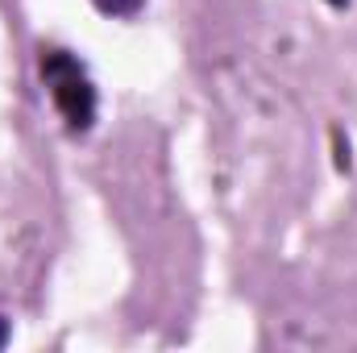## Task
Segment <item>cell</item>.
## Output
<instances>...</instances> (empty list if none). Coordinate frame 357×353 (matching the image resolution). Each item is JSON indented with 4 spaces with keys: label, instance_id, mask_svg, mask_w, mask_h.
Here are the masks:
<instances>
[{
    "label": "cell",
    "instance_id": "obj_3",
    "mask_svg": "<svg viewBox=\"0 0 357 353\" xmlns=\"http://www.w3.org/2000/svg\"><path fill=\"white\" fill-rule=\"evenodd\" d=\"M8 341H13V329H8V320H4V316H0V350H4V345H8Z\"/></svg>",
    "mask_w": 357,
    "mask_h": 353
},
{
    "label": "cell",
    "instance_id": "obj_1",
    "mask_svg": "<svg viewBox=\"0 0 357 353\" xmlns=\"http://www.w3.org/2000/svg\"><path fill=\"white\" fill-rule=\"evenodd\" d=\"M38 75L46 84V96H50L54 112L63 117L67 133H75V137L88 133L96 125V112H100V96H96L88 67L63 46H42L38 50Z\"/></svg>",
    "mask_w": 357,
    "mask_h": 353
},
{
    "label": "cell",
    "instance_id": "obj_2",
    "mask_svg": "<svg viewBox=\"0 0 357 353\" xmlns=\"http://www.w3.org/2000/svg\"><path fill=\"white\" fill-rule=\"evenodd\" d=\"M104 17H116V21H129V17H137L142 8H146V0H91Z\"/></svg>",
    "mask_w": 357,
    "mask_h": 353
}]
</instances>
